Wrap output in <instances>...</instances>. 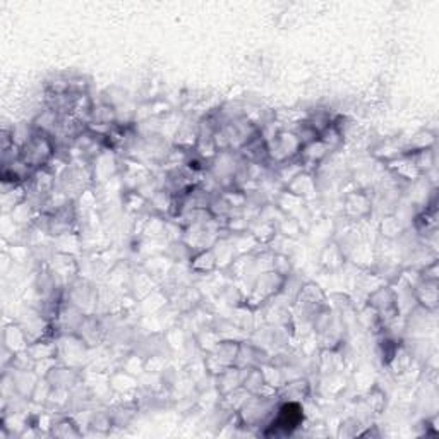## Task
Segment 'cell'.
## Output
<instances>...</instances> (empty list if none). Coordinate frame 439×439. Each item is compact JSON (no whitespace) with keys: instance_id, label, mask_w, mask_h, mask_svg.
I'll return each instance as SVG.
<instances>
[{"instance_id":"cell-1","label":"cell","mask_w":439,"mask_h":439,"mask_svg":"<svg viewBox=\"0 0 439 439\" xmlns=\"http://www.w3.org/2000/svg\"><path fill=\"white\" fill-rule=\"evenodd\" d=\"M57 155V146H55L54 137L43 133H34L33 137L21 148V160L31 167L33 170L43 168L50 165Z\"/></svg>"},{"instance_id":"cell-2","label":"cell","mask_w":439,"mask_h":439,"mask_svg":"<svg viewBox=\"0 0 439 439\" xmlns=\"http://www.w3.org/2000/svg\"><path fill=\"white\" fill-rule=\"evenodd\" d=\"M266 150H268L269 164H275L276 167V165L285 164V161L299 157L302 144H300V141L297 139V136L292 131L283 129L275 137L266 141Z\"/></svg>"},{"instance_id":"cell-3","label":"cell","mask_w":439,"mask_h":439,"mask_svg":"<svg viewBox=\"0 0 439 439\" xmlns=\"http://www.w3.org/2000/svg\"><path fill=\"white\" fill-rule=\"evenodd\" d=\"M372 196L368 191H357L347 192L344 198V213L345 218L350 221H361L365 220L372 213Z\"/></svg>"},{"instance_id":"cell-4","label":"cell","mask_w":439,"mask_h":439,"mask_svg":"<svg viewBox=\"0 0 439 439\" xmlns=\"http://www.w3.org/2000/svg\"><path fill=\"white\" fill-rule=\"evenodd\" d=\"M311 393H313L311 383L307 381L306 378H302V376H299V378L290 379V381H285L282 386H280L278 398L280 402L302 403L309 398Z\"/></svg>"},{"instance_id":"cell-5","label":"cell","mask_w":439,"mask_h":439,"mask_svg":"<svg viewBox=\"0 0 439 439\" xmlns=\"http://www.w3.org/2000/svg\"><path fill=\"white\" fill-rule=\"evenodd\" d=\"M76 335H79L86 341V345L91 348L102 344L103 338L106 337V328L103 326V321L96 317V314H86Z\"/></svg>"},{"instance_id":"cell-6","label":"cell","mask_w":439,"mask_h":439,"mask_svg":"<svg viewBox=\"0 0 439 439\" xmlns=\"http://www.w3.org/2000/svg\"><path fill=\"white\" fill-rule=\"evenodd\" d=\"M414 295H416L417 306L423 309L429 311V313H436L439 306V292H438V282H427V280H420L416 286H414Z\"/></svg>"},{"instance_id":"cell-7","label":"cell","mask_w":439,"mask_h":439,"mask_svg":"<svg viewBox=\"0 0 439 439\" xmlns=\"http://www.w3.org/2000/svg\"><path fill=\"white\" fill-rule=\"evenodd\" d=\"M242 379H244V369L237 368V365H230L215 378L216 392L220 393V396L227 395V393L240 388Z\"/></svg>"},{"instance_id":"cell-8","label":"cell","mask_w":439,"mask_h":439,"mask_svg":"<svg viewBox=\"0 0 439 439\" xmlns=\"http://www.w3.org/2000/svg\"><path fill=\"white\" fill-rule=\"evenodd\" d=\"M319 264L326 271H338L345 264V252L338 242H328L319 254Z\"/></svg>"},{"instance_id":"cell-9","label":"cell","mask_w":439,"mask_h":439,"mask_svg":"<svg viewBox=\"0 0 439 439\" xmlns=\"http://www.w3.org/2000/svg\"><path fill=\"white\" fill-rule=\"evenodd\" d=\"M50 436L54 438H81L85 436L79 423L72 416H58L52 424Z\"/></svg>"},{"instance_id":"cell-10","label":"cell","mask_w":439,"mask_h":439,"mask_svg":"<svg viewBox=\"0 0 439 439\" xmlns=\"http://www.w3.org/2000/svg\"><path fill=\"white\" fill-rule=\"evenodd\" d=\"M189 268H191V271L198 273V275H210L215 269H218V262H216V256L213 247L194 252L192 259L189 261Z\"/></svg>"},{"instance_id":"cell-11","label":"cell","mask_w":439,"mask_h":439,"mask_svg":"<svg viewBox=\"0 0 439 439\" xmlns=\"http://www.w3.org/2000/svg\"><path fill=\"white\" fill-rule=\"evenodd\" d=\"M285 191L302 199L307 198V196H313L314 192H316V179H314V174L304 170L302 174L297 175V177L286 185Z\"/></svg>"},{"instance_id":"cell-12","label":"cell","mask_w":439,"mask_h":439,"mask_svg":"<svg viewBox=\"0 0 439 439\" xmlns=\"http://www.w3.org/2000/svg\"><path fill=\"white\" fill-rule=\"evenodd\" d=\"M238 348H240V341L232 340V338H223L212 354L215 355L216 361H220L225 368H230V365H235Z\"/></svg>"},{"instance_id":"cell-13","label":"cell","mask_w":439,"mask_h":439,"mask_svg":"<svg viewBox=\"0 0 439 439\" xmlns=\"http://www.w3.org/2000/svg\"><path fill=\"white\" fill-rule=\"evenodd\" d=\"M407 230L405 221L400 218L398 215H385L381 218V223H379V234L385 238H390V240H395V238H400Z\"/></svg>"},{"instance_id":"cell-14","label":"cell","mask_w":439,"mask_h":439,"mask_svg":"<svg viewBox=\"0 0 439 439\" xmlns=\"http://www.w3.org/2000/svg\"><path fill=\"white\" fill-rule=\"evenodd\" d=\"M344 368V357L338 354V348L330 350V348H323L319 357V371L326 376H335L340 369Z\"/></svg>"},{"instance_id":"cell-15","label":"cell","mask_w":439,"mask_h":439,"mask_svg":"<svg viewBox=\"0 0 439 439\" xmlns=\"http://www.w3.org/2000/svg\"><path fill=\"white\" fill-rule=\"evenodd\" d=\"M86 427L96 434H109L113 427V420H112V414H110V410H95V412H91Z\"/></svg>"},{"instance_id":"cell-16","label":"cell","mask_w":439,"mask_h":439,"mask_svg":"<svg viewBox=\"0 0 439 439\" xmlns=\"http://www.w3.org/2000/svg\"><path fill=\"white\" fill-rule=\"evenodd\" d=\"M362 429H364V426H362V420L359 419V417H347V419L341 420L340 426H338V436L355 438L361 434Z\"/></svg>"},{"instance_id":"cell-17","label":"cell","mask_w":439,"mask_h":439,"mask_svg":"<svg viewBox=\"0 0 439 439\" xmlns=\"http://www.w3.org/2000/svg\"><path fill=\"white\" fill-rule=\"evenodd\" d=\"M365 405H368V409L371 412L381 414L386 407V395L378 386H374L372 390H369L368 396H365Z\"/></svg>"},{"instance_id":"cell-18","label":"cell","mask_w":439,"mask_h":439,"mask_svg":"<svg viewBox=\"0 0 439 439\" xmlns=\"http://www.w3.org/2000/svg\"><path fill=\"white\" fill-rule=\"evenodd\" d=\"M273 271H276L278 275L282 276H290L292 275V262H290V258L286 254H278V252H275V256H273Z\"/></svg>"}]
</instances>
